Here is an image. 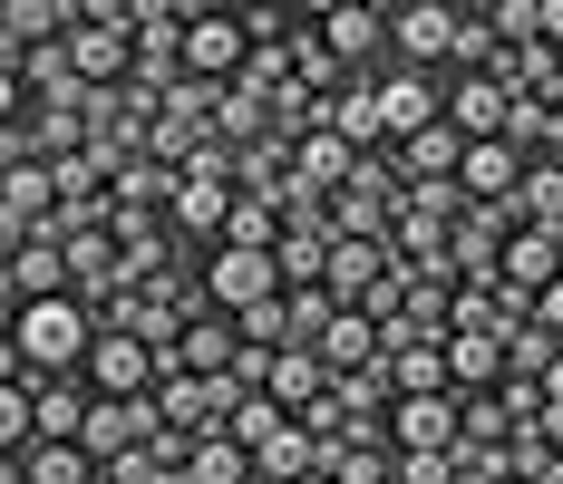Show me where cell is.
<instances>
[{
  "label": "cell",
  "instance_id": "cell-1",
  "mask_svg": "<svg viewBox=\"0 0 563 484\" xmlns=\"http://www.w3.org/2000/svg\"><path fill=\"white\" fill-rule=\"evenodd\" d=\"M253 68V30H243V0H195V30H185V78L233 88Z\"/></svg>",
  "mask_w": 563,
  "mask_h": 484
},
{
  "label": "cell",
  "instance_id": "cell-2",
  "mask_svg": "<svg viewBox=\"0 0 563 484\" xmlns=\"http://www.w3.org/2000/svg\"><path fill=\"white\" fill-rule=\"evenodd\" d=\"M68 68H78V88H126V78H136L126 0H88V20L68 30Z\"/></svg>",
  "mask_w": 563,
  "mask_h": 484
},
{
  "label": "cell",
  "instance_id": "cell-3",
  "mask_svg": "<svg viewBox=\"0 0 563 484\" xmlns=\"http://www.w3.org/2000/svg\"><path fill=\"white\" fill-rule=\"evenodd\" d=\"M389 58L418 78H448L456 68V0H398L389 10Z\"/></svg>",
  "mask_w": 563,
  "mask_h": 484
},
{
  "label": "cell",
  "instance_id": "cell-4",
  "mask_svg": "<svg viewBox=\"0 0 563 484\" xmlns=\"http://www.w3.org/2000/svg\"><path fill=\"white\" fill-rule=\"evenodd\" d=\"M205 291H214V311H224V320H243V311L282 301V252H253V243H214V252H205Z\"/></svg>",
  "mask_w": 563,
  "mask_h": 484
},
{
  "label": "cell",
  "instance_id": "cell-5",
  "mask_svg": "<svg viewBox=\"0 0 563 484\" xmlns=\"http://www.w3.org/2000/svg\"><path fill=\"white\" fill-rule=\"evenodd\" d=\"M321 40H331V58L350 78H369V88L398 68L389 58V10H379V0H331V10H321Z\"/></svg>",
  "mask_w": 563,
  "mask_h": 484
},
{
  "label": "cell",
  "instance_id": "cell-6",
  "mask_svg": "<svg viewBox=\"0 0 563 484\" xmlns=\"http://www.w3.org/2000/svg\"><path fill=\"white\" fill-rule=\"evenodd\" d=\"M379 116H389V156H398V146H418L428 126H448V78L389 68V78H379Z\"/></svg>",
  "mask_w": 563,
  "mask_h": 484
},
{
  "label": "cell",
  "instance_id": "cell-7",
  "mask_svg": "<svg viewBox=\"0 0 563 484\" xmlns=\"http://www.w3.org/2000/svg\"><path fill=\"white\" fill-rule=\"evenodd\" d=\"M88 387L98 397H156V349L146 339H126V329H98V349H88Z\"/></svg>",
  "mask_w": 563,
  "mask_h": 484
},
{
  "label": "cell",
  "instance_id": "cell-8",
  "mask_svg": "<svg viewBox=\"0 0 563 484\" xmlns=\"http://www.w3.org/2000/svg\"><path fill=\"white\" fill-rule=\"evenodd\" d=\"M0 281H10V311L58 301V291H68V243H58V233H40V243H10V252H0Z\"/></svg>",
  "mask_w": 563,
  "mask_h": 484
},
{
  "label": "cell",
  "instance_id": "cell-9",
  "mask_svg": "<svg viewBox=\"0 0 563 484\" xmlns=\"http://www.w3.org/2000/svg\"><path fill=\"white\" fill-rule=\"evenodd\" d=\"M506 116H515L506 78H448V126L466 146H506Z\"/></svg>",
  "mask_w": 563,
  "mask_h": 484
},
{
  "label": "cell",
  "instance_id": "cell-10",
  "mask_svg": "<svg viewBox=\"0 0 563 484\" xmlns=\"http://www.w3.org/2000/svg\"><path fill=\"white\" fill-rule=\"evenodd\" d=\"M389 446L398 455H456V387H438V397H398L389 407Z\"/></svg>",
  "mask_w": 563,
  "mask_h": 484
},
{
  "label": "cell",
  "instance_id": "cell-11",
  "mask_svg": "<svg viewBox=\"0 0 563 484\" xmlns=\"http://www.w3.org/2000/svg\"><path fill=\"white\" fill-rule=\"evenodd\" d=\"M156 427H166V417H156V397H98V417H88V436H78V446H88L98 465H117V455H136Z\"/></svg>",
  "mask_w": 563,
  "mask_h": 484
},
{
  "label": "cell",
  "instance_id": "cell-12",
  "mask_svg": "<svg viewBox=\"0 0 563 484\" xmlns=\"http://www.w3.org/2000/svg\"><path fill=\"white\" fill-rule=\"evenodd\" d=\"M448 387L456 397H496L506 387V329H448Z\"/></svg>",
  "mask_w": 563,
  "mask_h": 484
},
{
  "label": "cell",
  "instance_id": "cell-13",
  "mask_svg": "<svg viewBox=\"0 0 563 484\" xmlns=\"http://www.w3.org/2000/svg\"><path fill=\"white\" fill-rule=\"evenodd\" d=\"M389 271H398V252H389V243H340V252H331V271H321V291H331L340 311H369V291H379Z\"/></svg>",
  "mask_w": 563,
  "mask_h": 484
},
{
  "label": "cell",
  "instance_id": "cell-14",
  "mask_svg": "<svg viewBox=\"0 0 563 484\" xmlns=\"http://www.w3.org/2000/svg\"><path fill=\"white\" fill-rule=\"evenodd\" d=\"M98 417V387L88 378H40V446H78Z\"/></svg>",
  "mask_w": 563,
  "mask_h": 484
},
{
  "label": "cell",
  "instance_id": "cell-15",
  "mask_svg": "<svg viewBox=\"0 0 563 484\" xmlns=\"http://www.w3.org/2000/svg\"><path fill=\"white\" fill-rule=\"evenodd\" d=\"M379 359H389V339H379V320H369V311H340V320L321 329V369H331V378L379 369Z\"/></svg>",
  "mask_w": 563,
  "mask_h": 484
},
{
  "label": "cell",
  "instance_id": "cell-16",
  "mask_svg": "<svg viewBox=\"0 0 563 484\" xmlns=\"http://www.w3.org/2000/svg\"><path fill=\"white\" fill-rule=\"evenodd\" d=\"M331 484H398V446H389V427L340 436V446H331Z\"/></svg>",
  "mask_w": 563,
  "mask_h": 484
},
{
  "label": "cell",
  "instance_id": "cell-17",
  "mask_svg": "<svg viewBox=\"0 0 563 484\" xmlns=\"http://www.w3.org/2000/svg\"><path fill=\"white\" fill-rule=\"evenodd\" d=\"M466 204H515V184H525V156L515 146H466Z\"/></svg>",
  "mask_w": 563,
  "mask_h": 484
},
{
  "label": "cell",
  "instance_id": "cell-18",
  "mask_svg": "<svg viewBox=\"0 0 563 484\" xmlns=\"http://www.w3.org/2000/svg\"><path fill=\"white\" fill-rule=\"evenodd\" d=\"M398 175H408V184H456V175H466V136H456V126H428L418 146H398Z\"/></svg>",
  "mask_w": 563,
  "mask_h": 484
},
{
  "label": "cell",
  "instance_id": "cell-19",
  "mask_svg": "<svg viewBox=\"0 0 563 484\" xmlns=\"http://www.w3.org/2000/svg\"><path fill=\"white\" fill-rule=\"evenodd\" d=\"M273 397L291 407V417H311V407L331 397V369H321V349H282V359H273Z\"/></svg>",
  "mask_w": 563,
  "mask_h": 484
},
{
  "label": "cell",
  "instance_id": "cell-20",
  "mask_svg": "<svg viewBox=\"0 0 563 484\" xmlns=\"http://www.w3.org/2000/svg\"><path fill=\"white\" fill-rule=\"evenodd\" d=\"M233 359H243V329H233L224 311L185 329V369H195V378H233Z\"/></svg>",
  "mask_w": 563,
  "mask_h": 484
},
{
  "label": "cell",
  "instance_id": "cell-21",
  "mask_svg": "<svg viewBox=\"0 0 563 484\" xmlns=\"http://www.w3.org/2000/svg\"><path fill=\"white\" fill-rule=\"evenodd\" d=\"M291 78H301L311 98H340V88H350V68L331 58V40H321V20H311V30L291 40Z\"/></svg>",
  "mask_w": 563,
  "mask_h": 484
},
{
  "label": "cell",
  "instance_id": "cell-22",
  "mask_svg": "<svg viewBox=\"0 0 563 484\" xmlns=\"http://www.w3.org/2000/svg\"><path fill=\"white\" fill-rule=\"evenodd\" d=\"M389 387H398V397H438V387H448V339H428V349H389Z\"/></svg>",
  "mask_w": 563,
  "mask_h": 484
},
{
  "label": "cell",
  "instance_id": "cell-23",
  "mask_svg": "<svg viewBox=\"0 0 563 484\" xmlns=\"http://www.w3.org/2000/svg\"><path fill=\"white\" fill-rule=\"evenodd\" d=\"M185 484H263V475H253V455H243L233 436H205L195 465H185Z\"/></svg>",
  "mask_w": 563,
  "mask_h": 484
},
{
  "label": "cell",
  "instance_id": "cell-24",
  "mask_svg": "<svg viewBox=\"0 0 563 484\" xmlns=\"http://www.w3.org/2000/svg\"><path fill=\"white\" fill-rule=\"evenodd\" d=\"M282 320H291V349H321V329L340 320V301L311 281V291H282Z\"/></svg>",
  "mask_w": 563,
  "mask_h": 484
},
{
  "label": "cell",
  "instance_id": "cell-25",
  "mask_svg": "<svg viewBox=\"0 0 563 484\" xmlns=\"http://www.w3.org/2000/svg\"><path fill=\"white\" fill-rule=\"evenodd\" d=\"M486 20H496L506 49H554V40H544V0H486Z\"/></svg>",
  "mask_w": 563,
  "mask_h": 484
},
{
  "label": "cell",
  "instance_id": "cell-26",
  "mask_svg": "<svg viewBox=\"0 0 563 484\" xmlns=\"http://www.w3.org/2000/svg\"><path fill=\"white\" fill-rule=\"evenodd\" d=\"M496 407H506V427L525 436V427H544V407H554V397H544V378H506V387H496Z\"/></svg>",
  "mask_w": 563,
  "mask_h": 484
},
{
  "label": "cell",
  "instance_id": "cell-27",
  "mask_svg": "<svg viewBox=\"0 0 563 484\" xmlns=\"http://www.w3.org/2000/svg\"><path fill=\"white\" fill-rule=\"evenodd\" d=\"M233 329H243V349H273V359L291 349V320H282V301H263V311H243Z\"/></svg>",
  "mask_w": 563,
  "mask_h": 484
},
{
  "label": "cell",
  "instance_id": "cell-28",
  "mask_svg": "<svg viewBox=\"0 0 563 484\" xmlns=\"http://www.w3.org/2000/svg\"><path fill=\"white\" fill-rule=\"evenodd\" d=\"M398 484H456V455H398Z\"/></svg>",
  "mask_w": 563,
  "mask_h": 484
},
{
  "label": "cell",
  "instance_id": "cell-29",
  "mask_svg": "<svg viewBox=\"0 0 563 484\" xmlns=\"http://www.w3.org/2000/svg\"><path fill=\"white\" fill-rule=\"evenodd\" d=\"M544 397H554V407H563V359H554V378H544Z\"/></svg>",
  "mask_w": 563,
  "mask_h": 484
},
{
  "label": "cell",
  "instance_id": "cell-30",
  "mask_svg": "<svg viewBox=\"0 0 563 484\" xmlns=\"http://www.w3.org/2000/svg\"><path fill=\"white\" fill-rule=\"evenodd\" d=\"M534 484H563V455H554V465H544V475H534Z\"/></svg>",
  "mask_w": 563,
  "mask_h": 484
},
{
  "label": "cell",
  "instance_id": "cell-31",
  "mask_svg": "<svg viewBox=\"0 0 563 484\" xmlns=\"http://www.w3.org/2000/svg\"><path fill=\"white\" fill-rule=\"evenodd\" d=\"M301 484H331V475H301Z\"/></svg>",
  "mask_w": 563,
  "mask_h": 484
},
{
  "label": "cell",
  "instance_id": "cell-32",
  "mask_svg": "<svg viewBox=\"0 0 563 484\" xmlns=\"http://www.w3.org/2000/svg\"><path fill=\"white\" fill-rule=\"evenodd\" d=\"M506 484H515V475H506Z\"/></svg>",
  "mask_w": 563,
  "mask_h": 484
}]
</instances>
